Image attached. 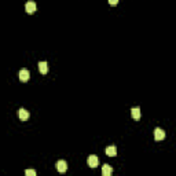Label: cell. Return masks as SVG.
<instances>
[{"mask_svg":"<svg viewBox=\"0 0 176 176\" xmlns=\"http://www.w3.org/2000/svg\"><path fill=\"white\" fill-rule=\"evenodd\" d=\"M36 8H37V6L35 2H28V3L25 4V10H26L28 14H35V12H36Z\"/></svg>","mask_w":176,"mask_h":176,"instance_id":"obj_1","label":"cell"},{"mask_svg":"<svg viewBox=\"0 0 176 176\" xmlns=\"http://www.w3.org/2000/svg\"><path fill=\"white\" fill-rule=\"evenodd\" d=\"M87 164L90 165L91 168H96L99 165L98 157H96V155H90V157H88V160H87Z\"/></svg>","mask_w":176,"mask_h":176,"instance_id":"obj_2","label":"cell"},{"mask_svg":"<svg viewBox=\"0 0 176 176\" xmlns=\"http://www.w3.org/2000/svg\"><path fill=\"white\" fill-rule=\"evenodd\" d=\"M57 169H58V172H61V173L66 172V171H68V162L63 161V160H59V161L57 162Z\"/></svg>","mask_w":176,"mask_h":176,"instance_id":"obj_3","label":"cell"},{"mask_svg":"<svg viewBox=\"0 0 176 176\" xmlns=\"http://www.w3.org/2000/svg\"><path fill=\"white\" fill-rule=\"evenodd\" d=\"M29 77H30V73L28 69H21V70H19V80L25 83V81L29 80Z\"/></svg>","mask_w":176,"mask_h":176,"instance_id":"obj_4","label":"cell"},{"mask_svg":"<svg viewBox=\"0 0 176 176\" xmlns=\"http://www.w3.org/2000/svg\"><path fill=\"white\" fill-rule=\"evenodd\" d=\"M154 139L155 140H162L165 139V132L161 128H155L154 129Z\"/></svg>","mask_w":176,"mask_h":176,"instance_id":"obj_5","label":"cell"},{"mask_svg":"<svg viewBox=\"0 0 176 176\" xmlns=\"http://www.w3.org/2000/svg\"><path fill=\"white\" fill-rule=\"evenodd\" d=\"M111 173H113V168H111L110 165L105 164L103 167H102V175L103 176H110Z\"/></svg>","mask_w":176,"mask_h":176,"instance_id":"obj_6","label":"cell"},{"mask_svg":"<svg viewBox=\"0 0 176 176\" xmlns=\"http://www.w3.org/2000/svg\"><path fill=\"white\" fill-rule=\"evenodd\" d=\"M18 117L22 120V121H26L29 118V111L25 110V109H19L18 110Z\"/></svg>","mask_w":176,"mask_h":176,"instance_id":"obj_7","label":"cell"},{"mask_svg":"<svg viewBox=\"0 0 176 176\" xmlns=\"http://www.w3.org/2000/svg\"><path fill=\"white\" fill-rule=\"evenodd\" d=\"M39 70H40V73H42V75H47V72H48V63L45 62H39Z\"/></svg>","mask_w":176,"mask_h":176,"instance_id":"obj_8","label":"cell"},{"mask_svg":"<svg viewBox=\"0 0 176 176\" xmlns=\"http://www.w3.org/2000/svg\"><path fill=\"white\" fill-rule=\"evenodd\" d=\"M106 154H108L109 157H116V155H117L116 146H109L108 149H106Z\"/></svg>","mask_w":176,"mask_h":176,"instance_id":"obj_9","label":"cell"},{"mask_svg":"<svg viewBox=\"0 0 176 176\" xmlns=\"http://www.w3.org/2000/svg\"><path fill=\"white\" fill-rule=\"evenodd\" d=\"M131 116L134 120H139L140 118V109L139 108H134L131 110Z\"/></svg>","mask_w":176,"mask_h":176,"instance_id":"obj_10","label":"cell"},{"mask_svg":"<svg viewBox=\"0 0 176 176\" xmlns=\"http://www.w3.org/2000/svg\"><path fill=\"white\" fill-rule=\"evenodd\" d=\"M25 173H26V176H36V171L35 169H26Z\"/></svg>","mask_w":176,"mask_h":176,"instance_id":"obj_11","label":"cell"},{"mask_svg":"<svg viewBox=\"0 0 176 176\" xmlns=\"http://www.w3.org/2000/svg\"><path fill=\"white\" fill-rule=\"evenodd\" d=\"M109 2V4H110V6H116L117 3H118V0H108Z\"/></svg>","mask_w":176,"mask_h":176,"instance_id":"obj_12","label":"cell"}]
</instances>
